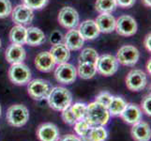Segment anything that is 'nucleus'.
Instances as JSON below:
<instances>
[{
  "label": "nucleus",
  "instance_id": "a19ab883",
  "mask_svg": "<svg viewBox=\"0 0 151 141\" xmlns=\"http://www.w3.org/2000/svg\"><path fill=\"white\" fill-rule=\"evenodd\" d=\"M150 64H151V60H150V59H148V60H147V71L148 74H150V72H151Z\"/></svg>",
  "mask_w": 151,
  "mask_h": 141
},
{
  "label": "nucleus",
  "instance_id": "2f4dec72",
  "mask_svg": "<svg viewBox=\"0 0 151 141\" xmlns=\"http://www.w3.org/2000/svg\"><path fill=\"white\" fill-rule=\"evenodd\" d=\"M49 0H23V3L25 6H27L31 9H41L44 8Z\"/></svg>",
  "mask_w": 151,
  "mask_h": 141
},
{
  "label": "nucleus",
  "instance_id": "7c9ffc66",
  "mask_svg": "<svg viewBox=\"0 0 151 141\" xmlns=\"http://www.w3.org/2000/svg\"><path fill=\"white\" fill-rule=\"evenodd\" d=\"M12 12V5L9 0H0V19L7 18Z\"/></svg>",
  "mask_w": 151,
  "mask_h": 141
},
{
  "label": "nucleus",
  "instance_id": "7ed1b4c3",
  "mask_svg": "<svg viewBox=\"0 0 151 141\" xmlns=\"http://www.w3.org/2000/svg\"><path fill=\"white\" fill-rule=\"evenodd\" d=\"M6 119L9 124L12 126L22 127L28 121L29 111L24 104H13L8 108Z\"/></svg>",
  "mask_w": 151,
  "mask_h": 141
},
{
  "label": "nucleus",
  "instance_id": "473e14b6",
  "mask_svg": "<svg viewBox=\"0 0 151 141\" xmlns=\"http://www.w3.org/2000/svg\"><path fill=\"white\" fill-rule=\"evenodd\" d=\"M113 95L111 93H109L107 91H103V92H101L100 94H98L97 97H96V100L95 102L101 103V106H105L106 108L109 106V104L112 102L113 100Z\"/></svg>",
  "mask_w": 151,
  "mask_h": 141
},
{
  "label": "nucleus",
  "instance_id": "58836bf2",
  "mask_svg": "<svg viewBox=\"0 0 151 141\" xmlns=\"http://www.w3.org/2000/svg\"><path fill=\"white\" fill-rule=\"evenodd\" d=\"M144 45H145V49H147L148 52L151 51V35H150V33H148V34L145 37V40H144Z\"/></svg>",
  "mask_w": 151,
  "mask_h": 141
},
{
  "label": "nucleus",
  "instance_id": "c756f323",
  "mask_svg": "<svg viewBox=\"0 0 151 141\" xmlns=\"http://www.w3.org/2000/svg\"><path fill=\"white\" fill-rule=\"evenodd\" d=\"M74 126V131L77 134V135H79V137H83L85 135L87 134L89 129L91 128V125L86 121V119H80L75 122Z\"/></svg>",
  "mask_w": 151,
  "mask_h": 141
},
{
  "label": "nucleus",
  "instance_id": "aec40b11",
  "mask_svg": "<svg viewBox=\"0 0 151 141\" xmlns=\"http://www.w3.org/2000/svg\"><path fill=\"white\" fill-rule=\"evenodd\" d=\"M95 22L101 33H111L116 29V18L112 13H101Z\"/></svg>",
  "mask_w": 151,
  "mask_h": 141
},
{
  "label": "nucleus",
  "instance_id": "f03ea898",
  "mask_svg": "<svg viewBox=\"0 0 151 141\" xmlns=\"http://www.w3.org/2000/svg\"><path fill=\"white\" fill-rule=\"evenodd\" d=\"M91 126H105L110 119L108 109L97 102L87 104L86 118Z\"/></svg>",
  "mask_w": 151,
  "mask_h": 141
},
{
  "label": "nucleus",
  "instance_id": "4c0bfd02",
  "mask_svg": "<svg viewBox=\"0 0 151 141\" xmlns=\"http://www.w3.org/2000/svg\"><path fill=\"white\" fill-rule=\"evenodd\" d=\"M58 141H82L81 138L79 137H77V135H74V134H66L64 135L63 137L61 139H59Z\"/></svg>",
  "mask_w": 151,
  "mask_h": 141
},
{
  "label": "nucleus",
  "instance_id": "37998d69",
  "mask_svg": "<svg viewBox=\"0 0 151 141\" xmlns=\"http://www.w3.org/2000/svg\"><path fill=\"white\" fill-rule=\"evenodd\" d=\"M1 45H2V41H1V39H0V48H1Z\"/></svg>",
  "mask_w": 151,
  "mask_h": 141
},
{
  "label": "nucleus",
  "instance_id": "6e6552de",
  "mask_svg": "<svg viewBox=\"0 0 151 141\" xmlns=\"http://www.w3.org/2000/svg\"><path fill=\"white\" fill-rule=\"evenodd\" d=\"M55 77L56 81L61 84L70 85L76 80L77 70L73 65L68 62L57 64L55 70Z\"/></svg>",
  "mask_w": 151,
  "mask_h": 141
},
{
  "label": "nucleus",
  "instance_id": "9d476101",
  "mask_svg": "<svg viewBox=\"0 0 151 141\" xmlns=\"http://www.w3.org/2000/svg\"><path fill=\"white\" fill-rule=\"evenodd\" d=\"M127 87L132 91H141L147 85V74L142 70L135 69L131 71L126 77Z\"/></svg>",
  "mask_w": 151,
  "mask_h": 141
},
{
  "label": "nucleus",
  "instance_id": "0eeeda50",
  "mask_svg": "<svg viewBox=\"0 0 151 141\" xmlns=\"http://www.w3.org/2000/svg\"><path fill=\"white\" fill-rule=\"evenodd\" d=\"M116 57L119 64L132 67L140 59V52L133 45H123L118 49Z\"/></svg>",
  "mask_w": 151,
  "mask_h": 141
},
{
  "label": "nucleus",
  "instance_id": "393cba45",
  "mask_svg": "<svg viewBox=\"0 0 151 141\" xmlns=\"http://www.w3.org/2000/svg\"><path fill=\"white\" fill-rule=\"evenodd\" d=\"M77 75H79L82 79L88 80L93 78L97 74L96 64L87 63V62H79L77 67Z\"/></svg>",
  "mask_w": 151,
  "mask_h": 141
},
{
  "label": "nucleus",
  "instance_id": "6ab92c4d",
  "mask_svg": "<svg viewBox=\"0 0 151 141\" xmlns=\"http://www.w3.org/2000/svg\"><path fill=\"white\" fill-rule=\"evenodd\" d=\"M132 135L135 141H149L151 138V130L147 122L140 121L132 125Z\"/></svg>",
  "mask_w": 151,
  "mask_h": 141
},
{
  "label": "nucleus",
  "instance_id": "e433bc0d",
  "mask_svg": "<svg viewBox=\"0 0 151 141\" xmlns=\"http://www.w3.org/2000/svg\"><path fill=\"white\" fill-rule=\"evenodd\" d=\"M116 5L120 8L129 9L133 6L136 0H116Z\"/></svg>",
  "mask_w": 151,
  "mask_h": 141
},
{
  "label": "nucleus",
  "instance_id": "20e7f679",
  "mask_svg": "<svg viewBox=\"0 0 151 141\" xmlns=\"http://www.w3.org/2000/svg\"><path fill=\"white\" fill-rule=\"evenodd\" d=\"M31 77H32V74L30 69L23 62L12 64L9 69V78L15 85H27L31 80Z\"/></svg>",
  "mask_w": 151,
  "mask_h": 141
},
{
  "label": "nucleus",
  "instance_id": "ddd939ff",
  "mask_svg": "<svg viewBox=\"0 0 151 141\" xmlns=\"http://www.w3.org/2000/svg\"><path fill=\"white\" fill-rule=\"evenodd\" d=\"M37 135L40 141H58L60 134L58 128L54 123L46 122L39 126Z\"/></svg>",
  "mask_w": 151,
  "mask_h": 141
},
{
  "label": "nucleus",
  "instance_id": "a211bd4d",
  "mask_svg": "<svg viewBox=\"0 0 151 141\" xmlns=\"http://www.w3.org/2000/svg\"><path fill=\"white\" fill-rule=\"evenodd\" d=\"M35 65L39 71L43 72H49L55 69L56 63L54 57L50 54V52L45 51L37 55L35 59Z\"/></svg>",
  "mask_w": 151,
  "mask_h": 141
},
{
  "label": "nucleus",
  "instance_id": "f257e3e1",
  "mask_svg": "<svg viewBox=\"0 0 151 141\" xmlns=\"http://www.w3.org/2000/svg\"><path fill=\"white\" fill-rule=\"evenodd\" d=\"M47 101L52 109L55 111H63L71 106L72 94L64 87H52Z\"/></svg>",
  "mask_w": 151,
  "mask_h": 141
},
{
  "label": "nucleus",
  "instance_id": "f8f14e48",
  "mask_svg": "<svg viewBox=\"0 0 151 141\" xmlns=\"http://www.w3.org/2000/svg\"><path fill=\"white\" fill-rule=\"evenodd\" d=\"M12 19L16 25H27L32 23L34 19V12L27 6L24 4L17 5L15 8H12Z\"/></svg>",
  "mask_w": 151,
  "mask_h": 141
},
{
  "label": "nucleus",
  "instance_id": "72a5a7b5",
  "mask_svg": "<svg viewBox=\"0 0 151 141\" xmlns=\"http://www.w3.org/2000/svg\"><path fill=\"white\" fill-rule=\"evenodd\" d=\"M61 112H62V115H61L62 119H63L65 123H68L70 125H74L75 124V122L77 121V119L73 116V114H72L70 107L64 109V110L61 111Z\"/></svg>",
  "mask_w": 151,
  "mask_h": 141
},
{
  "label": "nucleus",
  "instance_id": "412c9836",
  "mask_svg": "<svg viewBox=\"0 0 151 141\" xmlns=\"http://www.w3.org/2000/svg\"><path fill=\"white\" fill-rule=\"evenodd\" d=\"M50 54L54 57L56 64H61L68 62L70 57V51L64 43L54 44L50 49Z\"/></svg>",
  "mask_w": 151,
  "mask_h": 141
},
{
  "label": "nucleus",
  "instance_id": "423d86ee",
  "mask_svg": "<svg viewBox=\"0 0 151 141\" xmlns=\"http://www.w3.org/2000/svg\"><path fill=\"white\" fill-rule=\"evenodd\" d=\"M97 72L103 76H112L118 70L119 63L114 56L104 54L99 56L96 63Z\"/></svg>",
  "mask_w": 151,
  "mask_h": 141
},
{
  "label": "nucleus",
  "instance_id": "9b49d317",
  "mask_svg": "<svg viewBox=\"0 0 151 141\" xmlns=\"http://www.w3.org/2000/svg\"><path fill=\"white\" fill-rule=\"evenodd\" d=\"M137 29V22L129 15H122L116 20V29L114 30L119 35L124 36V37H129L136 33Z\"/></svg>",
  "mask_w": 151,
  "mask_h": 141
},
{
  "label": "nucleus",
  "instance_id": "4468645a",
  "mask_svg": "<svg viewBox=\"0 0 151 141\" xmlns=\"http://www.w3.org/2000/svg\"><path fill=\"white\" fill-rule=\"evenodd\" d=\"M5 57L10 64L22 63L27 57V51L23 47V45L12 43L6 49Z\"/></svg>",
  "mask_w": 151,
  "mask_h": 141
},
{
  "label": "nucleus",
  "instance_id": "1a4fd4ad",
  "mask_svg": "<svg viewBox=\"0 0 151 141\" xmlns=\"http://www.w3.org/2000/svg\"><path fill=\"white\" fill-rule=\"evenodd\" d=\"M59 24L67 29L75 28L79 25L80 17L77 10L71 7H64L60 9L57 17Z\"/></svg>",
  "mask_w": 151,
  "mask_h": 141
},
{
  "label": "nucleus",
  "instance_id": "a878e982",
  "mask_svg": "<svg viewBox=\"0 0 151 141\" xmlns=\"http://www.w3.org/2000/svg\"><path fill=\"white\" fill-rule=\"evenodd\" d=\"M127 106V102L120 96H114L112 102L107 107L110 116H120L121 113Z\"/></svg>",
  "mask_w": 151,
  "mask_h": 141
},
{
  "label": "nucleus",
  "instance_id": "79ce46f5",
  "mask_svg": "<svg viewBox=\"0 0 151 141\" xmlns=\"http://www.w3.org/2000/svg\"><path fill=\"white\" fill-rule=\"evenodd\" d=\"M1 113H2V107H1V104H0V117H1Z\"/></svg>",
  "mask_w": 151,
  "mask_h": 141
},
{
  "label": "nucleus",
  "instance_id": "5701e85b",
  "mask_svg": "<svg viewBox=\"0 0 151 141\" xmlns=\"http://www.w3.org/2000/svg\"><path fill=\"white\" fill-rule=\"evenodd\" d=\"M108 133L103 126H91L87 134L80 137L82 141H105Z\"/></svg>",
  "mask_w": 151,
  "mask_h": 141
},
{
  "label": "nucleus",
  "instance_id": "f704fd0d",
  "mask_svg": "<svg viewBox=\"0 0 151 141\" xmlns=\"http://www.w3.org/2000/svg\"><path fill=\"white\" fill-rule=\"evenodd\" d=\"M142 106V110L144 111V113H145L147 116H150L151 115V95L150 94H147L145 95L143 99V101L141 103Z\"/></svg>",
  "mask_w": 151,
  "mask_h": 141
},
{
  "label": "nucleus",
  "instance_id": "39448f33",
  "mask_svg": "<svg viewBox=\"0 0 151 141\" xmlns=\"http://www.w3.org/2000/svg\"><path fill=\"white\" fill-rule=\"evenodd\" d=\"M52 90L51 84L43 79L30 80L27 85V91L29 96L37 101H41L47 99L49 93Z\"/></svg>",
  "mask_w": 151,
  "mask_h": 141
},
{
  "label": "nucleus",
  "instance_id": "c85d7f7f",
  "mask_svg": "<svg viewBox=\"0 0 151 141\" xmlns=\"http://www.w3.org/2000/svg\"><path fill=\"white\" fill-rule=\"evenodd\" d=\"M70 110L73 114V116L77 121H80V119H84L86 118V108H87V104L85 103H75L74 104L70 106Z\"/></svg>",
  "mask_w": 151,
  "mask_h": 141
},
{
  "label": "nucleus",
  "instance_id": "bb28decb",
  "mask_svg": "<svg viewBox=\"0 0 151 141\" xmlns=\"http://www.w3.org/2000/svg\"><path fill=\"white\" fill-rule=\"evenodd\" d=\"M116 8V0H97L95 3V9L100 13H112Z\"/></svg>",
  "mask_w": 151,
  "mask_h": 141
},
{
  "label": "nucleus",
  "instance_id": "4be33fe9",
  "mask_svg": "<svg viewBox=\"0 0 151 141\" xmlns=\"http://www.w3.org/2000/svg\"><path fill=\"white\" fill-rule=\"evenodd\" d=\"M45 39V35L41 29L36 27L27 28V44L30 46H39L44 43Z\"/></svg>",
  "mask_w": 151,
  "mask_h": 141
},
{
  "label": "nucleus",
  "instance_id": "ea45409f",
  "mask_svg": "<svg viewBox=\"0 0 151 141\" xmlns=\"http://www.w3.org/2000/svg\"><path fill=\"white\" fill-rule=\"evenodd\" d=\"M143 1V3H144V5L145 7H148V8H150V6H151V0H142Z\"/></svg>",
  "mask_w": 151,
  "mask_h": 141
},
{
  "label": "nucleus",
  "instance_id": "b1692460",
  "mask_svg": "<svg viewBox=\"0 0 151 141\" xmlns=\"http://www.w3.org/2000/svg\"><path fill=\"white\" fill-rule=\"evenodd\" d=\"M9 37L12 43L24 45L27 43V28L24 25H14L9 31Z\"/></svg>",
  "mask_w": 151,
  "mask_h": 141
},
{
  "label": "nucleus",
  "instance_id": "dca6fc26",
  "mask_svg": "<svg viewBox=\"0 0 151 141\" xmlns=\"http://www.w3.org/2000/svg\"><path fill=\"white\" fill-rule=\"evenodd\" d=\"M78 31L82 35L84 40H95L100 35V29L95 22V20H86L79 25Z\"/></svg>",
  "mask_w": 151,
  "mask_h": 141
},
{
  "label": "nucleus",
  "instance_id": "2eb2a0df",
  "mask_svg": "<svg viewBox=\"0 0 151 141\" xmlns=\"http://www.w3.org/2000/svg\"><path fill=\"white\" fill-rule=\"evenodd\" d=\"M85 40L78 31V29H70L64 36V44L70 51H78L82 49Z\"/></svg>",
  "mask_w": 151,
  "mask_h": 141
},
{
  "label": "nucleus",
  "instance_id": "c9c22d12",
  "mask_svg": "<svg viewBox=\"0 0 151 141\" xmlns=\"http://www.w3.org/2000/svg\"><path fill=\"white\" fill-rule=\"evenodd\" d=\"M63 40H64V36L62 35V33L58 30L54 31L50 36V43L53 45L57 44V43H61Z\"/></svg>",
  "mask_w": 151,
  "mask_h": 141
},
{
  "label": "nucleus",
  "instance_id": "f3484780",
  "mask_svg": "<svg viewBox=\"0 0 151 141\" xmlns=\"http://www.w3.org/2000/svg\"><path fill=\"white\" fill-rule=\"evenodd\" d=\"M120 117L126 123L133 125L136 122L142 121V110L136 104L127 103Z\"/></svg>",
  "mask_w": 151,
  "mask_h": 141
},
{
  "label": "nucleus",
  "instance_id": "cd10ccee",
  "mask_svg": "<svg viewBox=\"0 0 151 141\" xmlns=\"http://www.w3.org/2000/svg\"><path fill=\"white\" fill-rule=\"evenodd\" d=\"M99 54L98 52L94 48H87L83 49L82 52L79 55V62H87V63H93L96 64L98 59H99Z\"/></svg>",
  "mask_w": 151,
  "mask_h": 141
}]
</instances>
